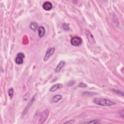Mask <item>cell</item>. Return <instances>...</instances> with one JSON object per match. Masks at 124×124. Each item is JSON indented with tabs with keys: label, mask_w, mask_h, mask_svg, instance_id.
I'll list each match as a JSON object with an SVG mask.
<instances>
[{
	"label": "cell",
	"mask_w": 124,
	"mask_h": 124,
	"mask_svg": "<svg viewBox=\"0 0 124 124\" xmlns=\"http://www.w3.org/2000/svg\"><path fill=\"white\" fill-rule=\"evenodd\" d=\"M93 102L98 105L102 106L109 107L116 104L115 102L103 98H96L93 100Z\"/></svg>",
	"instance_id": "obj_1"
},
{
	"label": "cell",
	"mask_w": 124,
	"mask_h": 124,
	"mask_svg": "<svg viewBox=\"0 0 124 124\" xmlns=\"http://www.w3.org/2000/svg\"><path fill=\"white\" fill-rule=\"evenodd\" d=\"M71 44L74 46H79L82 43V39L79 36H75L71 39Z\"/></svg>",
	"instance_id": "obj_2"
},
{
	"label": "cell",
	"mask_w": 124,
	"mask_h": 124,
	"mask_svg": "<svg viewBox=\"0 0 124 124\" xmlns=\"http://www.w3.org/2000/svg\"><path fill=\"white\" fill-rule=\"evenodd\" d=\"M85 35L87 37V40L89 42V44L91 45H93L96 44V41L94 39V37L93 35L91 33V32H89L88 30H86L85 31Z\"/></svg>",
	"instance_id": "obj_3"
},
{
	"label": "cell",
	"mask_w": 124,
	"mask_h": 124,
	"mask_svg": "<svg viewBox=\"0 0 124 124\" xmlns=\"http://www.w3.org/2000/svg\"><path fill=\"white\" fill-rule=\"evenodd\" d=\"M49 111L48 110H45L42 113L41 115H40V117L39 121V124H43L46 120L48 118L49 114Z\"/></svg>",
	"instance_id": "obj_4"
},
{
	"label": "cell",
	"mask_w": 124,
	"mask_h": 124,
	"mask_svg": "<svg viewBox=\"0 0 124 124\" xmlns=\"http://www.w3.org/2000/svg\"><path fill=\"white\" fill-rule=\"evenodd\" d=\"M25 57L24 53H18L16 58L15 62L17 64H21L23 63V59Z\"/></svg>",
	"instance_id": "obj_5"
},
{
	"label": "cell",
	"mask_w": 124,
	"mask_h": 124,
	"mask_svg": "<svg viewBox=\"0 0 124 124\" xmlns=\"http://www.w3.org/2000/svg\"><path fill=\"white\" fill-rule=\"evenodd\" d=\"M55 49L54 48H50V49H49L46 52V54H45V56L44 57V61H47L49 59V58L51 55H53V53H54V52H55Z\"/></svg>",
	"instance_id": "obj_6"
},
{
	"label": "cell",
	"mask_w": 124,
	"mask_h": 124,
	"mask_svg": "<svg viewBox=\"0 0 124 124\" xmlns=\"http://www.w3.org/2000/svg\"><path fill=\"white\" fill-rule=\"evenodd\" d=\"M43 8L45 10L50 11L53 8V4L50 2H46L43 4Z\"/></svg>",
	"instance_id": "obj_7"
},
{
	"label": "cell",
	"mask_w": 124,
	"mask_h": 124,
	"mask_svg": "<svg viewBox=\"0 0 124 124\" xmlns=\"http://www.w3.org/2000/svg\"><path fill=\"white\" fill-rule=\"evenodd\" d=\"M63 86V85L62 84H61V83H57V84H55L54 85H53V87H52L50 89V91L51 92H55V91H57V90L62 88Z\"/></svg>",
	"instance_id": "obj_8"
},
{
	"label": "cell",
	"mask_w": 124,
	"mask_h": 124,
	"mask_svg": "<svg viewBox=\"0 0 124 124\" xmlns=\"http://www.w3.org/2000/svg\"><path fill=\"white\" fill-rule=\"evenodd\" d=\"M65 64H66V62L64 61H61L59 64H58V66H57L56 69H55V72L58 73L59 72H60L61 69L64 67Z\"/></svg>",
	"instance_id": "obj_9"
},
{
	"label": "cell",
	"mask_w": 124,
	"mask_h": 124,
	"mask_svg": "<svg viewBox=\"0 0 124 124\" xmlns=\"http://www.w3.org/2000/svg\"><path fill=\"white\" fill-rule=\"evenodd\" d=\"M38 36L40 37H42L43 36H44L45 34V29L44 27L43 26H40L38 28Z\"/></svg>",
	"instance_id": "obj_10"
},
{
	"label": "cell",
	"mask_w": 124,
	"mask_h": 124,
	"mask_svg": "<svg viewBox=\"0 0 124 124\" xmlns=\"http://www.w3.org/2000/svg\"><path fill=\"white\" fill-rule=\"evenodd\" d=\"M62 99V96L60 95H57L53 96V97L52 99V101H53V102L56 103L58 102L59 101H60L61 99Z\"/></svg>",
	"instance_id": "obj_11"
},
{
	"label": "cell",
	"mask_w": 124,
	"mask_h": 124,
	"mask_svg": "<svg viewBox=\"0 0 124 124\" xmlns=\"http://www.w3.org/2000/svg\"><path fill=\"white\" fill-rule=\"evenodd\" d=\"M37 27H38V24L36 22H32L30 24V28L32 30L35 31L37 28Z\"/></svg>",
	"instance_id": "obj_12"
},
{
	"label": "cell",
	"mask_w": 124,
	"mask_h": 124,
	"mask_svg": "<svg viewBox=\"0 0 124 124\" xmlns=\"http://www.w3.org/2000/svg\"><path fill=\"white\" fill-rule=\"evenodd\" d=\"M8 95L9 97H10V99H12L13 96L14 95V89L13 88H11L9 89L8 90Z\"/></svg>",
	"instance_id": "obj_13"
},
{
	"label": "cell",
	"mask_w": 124,
	"mask_h": 124,
	"mask_svg": "<svg viewBox=\"0 0 124 124\" xmlns=\"http://www.w3.org/2000/svg\"><path fill=\"white\" fill-rule=\"evenodd\" d=\"M101 122L99 120H93L87 122L88 124H100Z\"/></svg>",
	"instance_id": "obj_14"
},
{
	"label": "cell",
	"mask_w": 124,
	"mask_h": 124,
	"mask_svg": "<svg viewBox=\"0 0 124 124\" xmlns=\"http://www.w3.org/2000/svg\"><path fill=\"white\" fill-rule=\"evenodd\" d=\"M26 96H26L25 95L23 96V99L24 101H27L29 99V97H30L29 93H27Z\"/></svg>",
	"instance_id": "obj_15"
},
{
	"label": "cell",
	"mask_w": 124,
	"mask_h": 124,
	"mask_svg": "<svg viewBox=\"0 0 124 124\" xmlns=\"http://www.w3.org/2000/svg\"><path fill=\"white\" fill-rule=\"evenodd\" d=\"M114 92H115L117 94H118L120 95H121L122 96H124L123 92H121V91H119V90H114Z\"/></svg>",
	"instance_id": "obj_16"
},
{
	"label": "cell",
	"mask_w": 124,
	"mask_h": 124,
	"mask_svg": "<svg viewBox=\"0 0 124 124\" xmlns=\"http://www.w3.org/2000/svg\"><path fill=\"white\" fill-rule=\"evenodd\" d=\"M75 122L74 120H69L68 121H67L66 122H65L64 124H72L74 123Z\"/></svg>",
	"instance_id": "obj_17"
}]
</instances>
